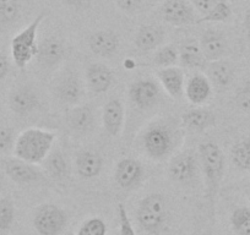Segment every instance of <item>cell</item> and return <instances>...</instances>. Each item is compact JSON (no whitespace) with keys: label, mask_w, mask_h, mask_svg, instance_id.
Segmentation results:
<instances>
[{"label":"cell","mask_w":250,"mask_h":235,"mask_svg":"<svg viewBox=\"0 0 250 235\" xmlns=\"http://www.w3.org/2000/svg\"><path fill=\"white\" fill-rule=\"evenodd\" d=\"M64 5L76 10H88L92 6L93 0H60Z\"/></svg>","instance_id":"obj_40"},{"label":"cell","mask_w":250,"mask_h":235,"mask_svg":"<svg viewBox=\"0 0 250 235\" xmlns=\"http://www.w3.org/2000/svg\"><path fill=\"white\" fill-rule=\"evenodd\" d=\"M9 71H10V61L3 52H0V80H4L8 76Z\"/></svg>","instance_id":"obj_41"},{"label":"cell","mask_w":250,"mask_h":235,"mask_svg":"<svg viewBox=\"0 0 250 235\" xmlns=\"http://www.w3.org/2000/svg\"><path fill=\"white\" fill-rule=\"evenodd\" d=\"M136 218L141 229L148 234L162 232L168 220V202L162 194H150L139 203Z\"/></svg>","instance_id":"obj_4"},{"label":"cell","mask_w":250,"mask_h":235,"mask_svg":"<svg viewBox=\"0 0 250 235\" xmlns=\"http://www.w3.org/2000/svg\"><path fill=\"white\" fill-rule=\"evenodd\" d=\"M199 160L194 153L182 152L170 159L168 167V175L178 184H190L198 175Z\"/></svg>","instance_id":"obj_8"},{"label":"cell","mask_w":250,"mask_h":235,"mask_svg":"<svg viewBox=\"0 0 250 235\" xmlns=\"http://www.w3.org/2000/svg\"><path fill=\"white\" fill-rule=\"evenodd\" d=\"M156 76H157L163 90L170 97L179 99L184 96L185 76L182 69H179L178 66L161 68L156 71Z\"/></svg>","instance_id":"obj_14"},{"label":"cell","mask_w":250,"mask_h":235,"mask_svg":"<svg viewBox=\"0 0 250 235\" xmlns=\"http://www.w3.org/2000/svg\"><path fill=\"white\" fill-rule=\"evenodd\" d=\"M118 8L126 14H138L144 11L148 0H115Z\"/></svg>","instance_id":"obj_36"},{"label":"cell","mask_w":250,"mask_h":235,"mask_svg":"<svg viewBox=\"0 0 250 235\" xmlns=\"http://www.w3.org/2000/svg\"><path fill=\"white\" fill-rule=\"evenodd\" d=\"M193 235H210V234H206V233H194Z\"/></svg>","instance_id":"obj_45"},{"label":"cell","mask_w":250,"mask_h":235,"mask_svg":"<svg viewBox=\"0 0 250 235\" xmlns=\"http://www.w3.org/2000/svg\"><path fill=\"white\" fill-rule=\"evenodd\" d=\"M174 134L169 126L163 124L151 125L144 134V148L148 157L155 160H162L168 157L174 148Z\"/></svg>","instance_id":"obj_5"},{"label":"cell","mask_w":250,"mask_h":235,"mask_svg":"<svg viewBox=\"0 0 250 235\" xmlns=\"http://www.w3.org/2000/svg\"><path fill=\"white\" fill-rule=\"evenodd\" d=\"M4 184H5V173L3 172V169H0V193L3 191Z\"/></svg>","instance_id":"obj_43"},{"label":"cell","mask_w":250,"mask_h":235,"mask_svg":"<svg viewBox=\"0 0 250 235\" xmlns=\"http://www.w3.org/2000/svg\"><path fill=\"white\" fill-rule=\"evenodd\" d=\"M235 100L240 109L250 112V82H247L240 88Z\"/></svg>","instance_id":"obj_38"},{"label":"cell","mask_w":250,"mask_h":235,"mask_svg":"<svg viewBox=\"0 0 250 235\" xmlns=\"http://www.w3.org/2000/svg\"><path fill=\"white\" fill-rule=\"evenodd\" d=\"M88 45L93 54L102 58H109L119 49V37L110 30H101L91 35Z\"/></svg>","instance_id":"obj_17"},{"label":"cell","mask_w":250,"mask_h":235,"mask_svg":"<svg viewBox=\"0 0 250 235\" xmlns=\"http://www.w3.org/2000/svg\"><path fill=\"white\" fill-rule=\"evenodd\" d=\"M38 104H40V99H38L37 93L27 86L15 88L9 97L10 109L21 117L31 114L38 107Z\"/></svg>","instance_id":"obj_15"},{"label":"cell","mask_w":250,"mask_h":235,"mask_svg":"<svg viewBox=\"0 0 250 235\" xmlns=\"http://www.w3.org/2000/svg\"><path fill=\"white\" fill-rule=\"evenodd\" d=\"M64 55V43L57 37H48L38 44V54L36 58L43 68H54L62 60Z\"/></svg>","instance_id":"obj_16"},{"label":"cell","mask_w":250,"mask_h":235,"mask_svg":"<svg viewBox=\"0 0 250 235\" xmlns=\"http://www.w3.org/2000/svg\"><path fill=\"white\" fill-rule=\"evenodd\" d=\"M1 169L9 179L20 185L35 183L42 176V173L36 167V164H31L15 156L1 160Z\"/></svg>","instance_id":"obj_9"},{"label":"cell","mask_w":250,"mask_h":235,"mask_svg":"<svg viewBox=\"0 0 250 235\" xmlns=\"http://www.w3.org/2000/svg\"><path fill=\"white\" fill-rule=\"evenodd\" d=\"M200 44L206 61L220 60L227 53V38L225 33L213 28H208L200 37Z\"/></svg>","instance_id":"obj_12"},{"label":"cell","mask_w":250,"mask_h":235,"mask_svg":"<svg viewBox=\"0 0 250 235\" xmlns=\"http://www.w3.org/2000/svg\"><path fill=\"white\" fill-rule=\"evenodd\" d=\"M118 217H119L120 235H136L128 212H126V208L123 203L118 205Z\"/></svg>","instance_id":"obj_37"},{"label":"cell","mask_w":250,"mask_h":235,"mask_svg":"<svg viewBox=\"0 0 250 235\" xmlns=\"http://www.w3.org/2000/svg\"><path fill=\"white\" fill-rule=\"evenodd\" d=\"M199 163L205 176L210 205L215 210L216 197L225 174V155L217 143L206 141L199 146Z\"/></svg>","instance_id":"obj_2"},{"label":"cell","mask_w":250,"mask_h":235,"mask_svg":"<svg viewBox=\"0 0 250 235\" xmlns=\"http://www.w3.org/2000/svg\"><path fill=\"white\" fill-rule=\"evenodd\" d=\"M166 38V31L158 25H143L135 36V45L141 52L160 48Z\"/></svg>","instance_id":"obj_22"},{"label":"cell","mask_w":250,"mask_h":235,"mask_svg":"<svg viewBox=\"0 0 250 235\" xmlns=\"http://www.w3.org/2000/svg\"><path fill=\"white\" fill-rule=\"evenodd\" d=\"M3 103H1V99H0V119H1V117H3Z\"/></svg>","instance_id":"obj_44"},{"label":"cell","mask_w":250,"mask_h":235,"mask_svg":"<svg viewBox=\"0 0 250 235\" xmlns=\"http://www.w3.org/2000/svg\"><path fill=\"white\" fill-rule=\"evenodd\" d=\"M232 18V8L226 0H220L205 16H201L198 20V23L206 22H226ZM196 23V25H198Z\"/></svg>","instance_id":"obj_30"},{"label":"cell","mask_w":250,"mask_h":235,"mask_svg":"<svg viewBox=\"0 0 250 235\" xmlns=\"http://www.w3.org/2000/svg\"><path fill=\"white\" fill-rule=\"evenodd\" d=\"M50 178L54 180H64L68 176V163L60 148H52L49 155L42 163Z\"/></svg>","instance_id":"obj_26"},{"label":"cell","mask_w":250,"mask_h":235,"mask_svg":"<svg viewBox=\"0 0 250 235\" xmlns=\"http://www.w3.org/2000/svg\"><path fill=\"white\" fill-rule=\"evenodd\" d=\"M86 80H87L88 88L93 93L107 92L113 85L114 75L113 71L104 64H91L86 70Z\"/></svg>","instance_id":"obj_20"},{"label":"cell","mask_w":250,"mask_h":235,"mask_svg":"<svg viewBox=\"0 0 250 235\" xmlns=\"http://www.w3.org/2000/svg\"><path fill=\"white\" fill-rule=\"evenodd\" d=\"M220 0H190L191 5L196 10V13L201 16H205Z\"/></svg>","instance_id":"obj_39"},{"label":"cell","mask_w":250,"mask_h":235,"mask_svg":"<svg viewBox=\"0 0 250 235\" xmlns=\"http://www.w3.org/2000/svg\"><path fill=\"white\" fill-rule=\"evenodd\" d=\"M103 164H104V160H103L102 156L93 151H81L76 156V172L81 178L86 179V180L98 176Z\"/></svg>","instance_id":"obj_21"},{"label":"cell","mask_w":250,"mask_h":235,"mask_svg":"<svg viewBox=\"0 0 250 235\" xmlns=\"http://www.w3.org/2000/svg\"><path fill=\"white\" fill-rule=\"evenodd\" d=\"M232 160L237 168L250 172V138L239 141L232 147Z\"/></svg>","instance_id":"obj_29"},{"label":"cell","mask_w":250,"mask_h":235,"mask_svg":"<svg viewBox=\"0 0 250 235\" xmlns=\"http://www.w3.org/2000/svg\"><path fill=\"white\" fill-rule=\"evenodd\" d=\"M124 105L119 99L114 98L105 103L104 108H103L102 121L108 135L113 136V137L119 135L123 129V124H124Z\"/></svg>","instance_id":"obj_19"},{"label":"cell","mask_w":250,"mask_h":235,"mask_svg":"<svg viewBox=\"0 0 250 235\" xmlns=\"http://www.w3.org/2000/svg\"><path fill=\"white\" fill-rule=\"evenodd\" d=\"M68 223V215L59 206L44 203L36 210L33 227L40 235H59Z\"/></svg>","instance_id":"obj_6"},{"label":"cell","mask_w":250,"mask_h":235,"mask_svg":"<svg viewBox=\"0 0 250 235\" xmlns=\"http://www.w3.org/2000/svg\"><path fill=\"white\" fill-rule=\"evenodd\" d=\"M178 61H179V50L173 44H167L157 48L155 55H153V64L160 69L175 66Z\"/></svg>","instance_id":"obj_28"},{"label":"cell","mask_w":250,"mask_h":235,"mask_svg":"<svg viewBox=\"0 0 250 235\" xmlns=\"http://www.w3.org/2000/svg\"><path fill=\"white\" fill-rule=\"evenodd\" d=\"M76 235H107V224L101 218H91L83 223Z\"/></svg>","instance_id":"obj_34"},{"label":"cell","mask_w":250,"mask_h":235,"mask_svg":"<svg viewBox=\"0 0 250 235\" xmlns=\"http://www.w3.org/2000/svg\"><path fill=\"white\" fill-rule=\"evenodd\" d=\"M183 125L194 133H204L216 125V115L208 108H193L182 117Z\"/></svg>","instance_id":"obj_18"},{"label":"cell","mask_w":250,"mask_h":235,"mask_svg":"<svg viewBox=\"0 0 250 235\" xmlns=\"http://www.w3.org/2000/svg\"><path fill=\"white\" fill-rule=\"evenodd\" d=\"M160 15L165 22L177 27L196 25L200 19L189 0H165Z\"/></svg>","instance_id":"obj_7"},{"label":"cell","mask_w":250,"mask_h":235,"mask_svg":"<svg viewBox=\"0 0 250 235\" xmlns=\"http://www.w3.org/2000/svg\"><path fill=\"white\" fill-rule=\"evenodd\" d=\"M206 70H208V80L218 88H227L234 80V66L225 59L208 63Z\"/></svg>","instance_id":"obj_24"},{"label":"cell","mask_w":250,"mask_h":235,"mask_svg":"<svg viewBox=\"0 0 250 235\" xmlns=\"http://www.w3.org/2000/svg\"><path fill=\"white\" fill-rule=\"evenodd\" d=\"M57 95L64 104L78 105L83 96V86L74 74H69L62 78L57 87Z\"/></svg>","instance_id":"obj_25"},{"label":"cell","mask_w":250,"mask_h":235,"mask_svg":"<svg viewBox=\"0 0 250 235\" xmlns=\"http://www.w3.org/2000/svg\"><path fill=\"white\" fill-rule=\"evenodd\" d=\"M129 97L140 109H150L160 100V86L151 78H139L130 85Z\"/></svg>","instance_id":"obj_10"},{"label":"cell","mask_w":250,"mask_h":235,"mask_svg":"<svg viewBox=\"0 0 250 235\" xmlns=\"http://www.w3.org/2000/svg\"><path fill=\"white\" fill-rule=\"evenodd\" d=\"M45 18L44 13H41L32 22L28 23L23 30L16 33L11 39V58L20 70H25L26 66L38 54V30Z\"/></svg>","instance_id":"obj_3"},{"label":"cell","mask_w":250,"mask_h":235,"mask_svg":"<svg viewBox=\"0 0 250 235\" xmlns=\"http://www.w3.org/2000/svg\"><path fill=\"white\" fill-rule=\"evenodd\" d=\"M21 14V0H0V26L13 25Z\"/></svg>","instance_id":"obj_31"},{"label":"cell","mask_w":250,"mask_h":235,"mask_svg":"<svg viewBox=\"0 0 250 235\" xmlns=\"http://www.w3.org/2000/svg\"><path fill=\"white\" fill-rule=\"evenodd\" d=\"M184 95L191 104L201 105L210 99L212 95V83L204 74H194L185 82Z\"/></svg>","instance_id":"obj_13"},{"label":"cell","mask_w":250,"mask_h":235,"mask_svg":"<svg viewBox=\"0 0 250 235\" xmlns=\"http://www.w3.org/2000/svg\"><path fill=\"white\" fill-rule=\"evenodd\" d=\"M115 181L124 190H130L140 184L144 176V167L135 158H123L115 167Z\"/></svg>","instance_id":"obj_11"},{"label":"cell","mask_w":250,"mask_h":235,"mask_svg":"<svg viewBox=\"0 0 250 235\" xmlns=\"http://www.w3.org/2000/svg\"><path fill=\"white\" fill-rule=\"evenodd\" d=\"M55 142V134L43 129L30 128L19 134L14 146V156L31 164H42Z\"/></svg>","instance_id":"obj_1"},{"label":"cell","mask_w":250,"mask_h":235,"mask_svg":"<svg viewBox=\"0 0 250 235\" xmlns=\"http://www.w3.org/2000/svg\"><path fill=\"white\" fill-rule=\"evenodd\" d=\"M230 224L238 235H250V208H235L230 215Z\"/></svg>","instance_id":"obj_32"},{"label":"cell","mask_w":250,"mask_h":235,"mask_svg":"<svg viewBox=\"0 0 250 235\" xmlns=\"http://www.w3.org/2000/svg\"><path fill=\"white\" fill-rule=\"evenodd\" d=\"M15 219V206L8 196H0V232H8Z\"/></svg>","instance_id":"obj_33"},{"label":"cell","mask_w":250,"mask_h":235,"mask_svg":"<svg viewBox=\"0 0 250 235\" xmlns=\"http://www.w3.org/2000/svg\"><path fill=\"white\" fill-rule=\"evenodd\" d=\"M93 124V113L90 105H76L69 113V125L71 130L83 134L91 129Z\"/></svg>","instance_id":"obj_27"},{"label":"cell","mask_w":250,"mask_h":235,"mask_svg":"<svg viewBox=\"0 0 250 235\" xmlns=\"http://www.w3.org/2000/svg\"><path fill=\"white\" fill-rule=\"evenodd\" d=\"M16 136L14 129L0 125V156L9 155L14 151Z\"/></svg>","instance_id":"obj_35"},{"label":"cell","mask_w":250,"mask_h":235,"mask_svg":"<svg viewBox=\"0 0 250 235\" xmlns=\"http://www.w3.org/2000/svg\"><path fill=\"white\" fill-rule=\"evenodd\" d=\"M244 27L247 30L248 36L250 37V9H248L245 11V15H244Z\"/></svg>","instance_id":"obj_42"},{"label":"cell","mask_w":250,"mask_h":235,"mask_svg":"<svg viewBox=\"0 0 250 235\" xmlns=\"http://www.w3.org/2000/svg\"><path fill=\"white\" fill-rule=\"evenodd\" d=\"M179 63L187 69H195V70H205L208 66L205 57L203 54L199 42L193 39H188L183 43L179 49Z\"/></svg>","instance_id":"obj_23"}]
</instances>
